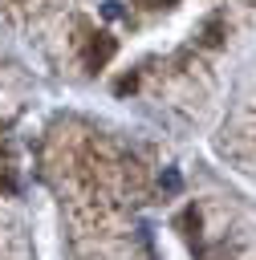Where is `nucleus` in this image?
Segmentation results:
<instances>
[{"mask_svg":"<svg viewBox=\"0 0 256 260\" xmlns=\"http://www.w3.org/2000/svg\"><path fill=\"white\" fill-rule=\"evenodd\" d=\"M163 187H167V191H179V171L167 167V171H163Z\"/></svg>","mask_w":256,"mask_h":260,"instance_id":"f257e3e1","label":"nucleus"}]
</instances>
